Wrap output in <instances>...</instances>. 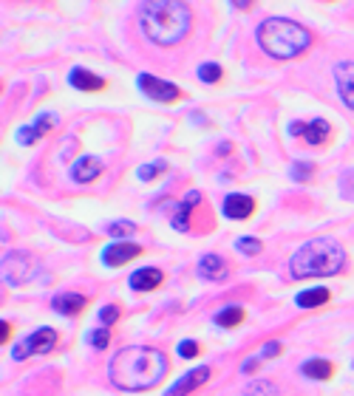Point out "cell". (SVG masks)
Instances as JSON below:
<instances>
[{
    "label": "cell",
    "instance_id": "cell-21",
    "mask_svg": "<svg viewBox=\"0 0 354 396\" xmlns=\"http://www.w3.org/2000/svg\"><path fill=\"white\" fill-rule=\"evenodd\" d=\"M304 374H306L309 380H332L335 365H332L329 360H306V363H304Z\"/></svg>",
    "mask_w": 354,
    "mask_h": 396
},
{
    "label": "cell",
    "instance_id": "cell-18",
    "mask_svg": "<svg viewBox=\"0 0 354 396\" xmlns=\"http://www.w3.org/2000/svg\"><path fill=\"white\" fill-rule=\"evenodd\" d=\"M196 204H201V196H199V193H190V196L179 204V209H176V215H173V229H179V232H187V229H190V215H193V207H196Z\"/></svg>",
    "mask_w": 354,
    "mask_h": 396
},
{
    "label": "cell",
    "instance_id": "cell-17",
    "mask_svg": "<svg viewBox=\"0 0 354 396\" xmlns=\"http://www.w3.org/2000/svg\"><path fill=\"white\" fill-rule=\"evenodd\" d=\"M68 82H71L77 91H102V88H105V79L96 77V74H91V71H85V68H74V71L68 74Z\"/></svg>",
    "mask_w": 354,
    "mask_h": 396
},
{
    "label": "cell",
    "instance_id": "cell-27",
    "mask_svg": "<svg viewBox=\"0 0 354 396\" xmlns=\"http://www.w3.org/2000/svg\"><path fill=\"white\" fill-rule=\"evenodd\" d=\"M247 396H278V394H275V385L272 383H253L247 388Z\"/></svg>",
    "mask_w": 354,
    "mask_h": 396
},
{
    "label": "cell",
    "instance_id": "cell-12",
    "mask_svg": "<svg viewBox=\"0 0 354 396\" xmlns=\"http://www.w3.org/2000/svg\"><path fill=\"white\" fill-rule=\"evenodd\" d=\"M162 280H165V275L159 269L145 266V269H139V272L131 275V289L133 292H153V289L162 286Z\"/></svg>",
    "mask_w": 354,
    "mask_h": 396
},
{
    "label": "cell",
    "instance_id": "cell-34",
    "mask_svg": "<svg viewBox=\"0 0 354 396\" xmlns=\"http://www.w3.org/2000/svg\"><path fill=\"white\" fill-rule=\"evenodd\" d=\"M255 365H258V360H247V363H244V371L250 374V371H255Z\"/></svg>",
    "mask_w": 354,
    "mask_h": 396
},
{
    "label": "cell",
    "instance_id": "cell-28",
    "mask_svg": "<svg viewBox=\"0 0 354 396\" xmlns=\"http://www.w3.org/2000/svg\"><path fill=\"white\" fill-rule=\"evenodd\" d=\"M91 346L94 348H108V343H111V331L108 329H96V331H91Z\"/></svg>",
    "mask_w": 354,
    "mask_h": 396
},
{
    "label": "cell",
    "instance_id": "cell-13",
    "mask_svg": "<svg viewBox=\"0 0 354 396\" xmlns=\"http://www.w3.org/2000/svg\"><path fill=\"white\" fill-rule=\"evenodd\" d=\"M253 209H255V201L250 196H244V193H233V196L224 198V215L227 218L241 221V218H250Z\"/></svg>",
    "mask_w": 354,
    "mask_h": 396
},
{
    "label": "cell",
    "instance_id": "cell-7",
    "mask_svg": "<svg viewBox=\"0 0 354 396\" xmlns=\"http://www.w3.org/2000/svg\"><path fill=\"white\" fill-rule=\"evenodd\" d=\"M289 133L306 139L309 145H323V142H329L332 128H329L326 119H312V122H292L289 125Z\"/></svg>",
    "mask_w": 354,
    "mask_h": 396
},
{
    "label": "cell",
    "instance_id": "cell-16",
    "mask_svg": "<svg viewBox=\"0 0 354 396\" xmlns=\"http://www.w3.org/2000/svg\"><path fill=\"white\" fill-rule=\"evenodd\" d=\"M51 306H54V312H60V314H79V312L88 306V297H85V295H77V292H68V295H57V297L51 300Z\"/></svg>",
    "mask_w": 354,
    "mask_h": 396
},
{
    "label": "cell",
    "instance_id": "cell-14",
    "mask_svg": "<svg viewBox=\"0 0 354 396\" xmlns=\"http://www.w3.org/2000/svg\"><path fill=\"white\" fill-rule=\"evenodd\" d=\"M136 255H142V249H139L136 243H114V246H108V249L102 252V260H105L108 266H122V263L133 260Z\"/></svg>",
    "mask_w": 354,
    "mask_h": 396
},
{
    "label": "cell",
    "instance_id": "cell-2",
    "mask_svg": "<svg viewBox=\"0 0 354 396\" xmlns=\"http://www.w3.org/2000/svg\"><path fill=\"white\" fill-rule=\"evenodd\" d=\"M142 31L156 45H176L187 37L193 14L179 0H159V3H142L139 11Z\"/></svg>",
    "mask_w": 354,
    "mask_h": 396
},
{
    "label": "cell",
    "instance_id": "cell-9",
    "mask_svg": "<svg viewBox=\"0 0 354 396\" xmlns=\"http://www.w3.org/2000/svg\"><path fill=\"white\" fill-rule=\"evenodd\" d=\"M210 380V368H193V371H187L182 380H176L173 385H170V391L165 396H187L193 394V391H199L204 383Z\"/></svg>",
    "mask_w": 354,
    "mask_h": 396
},
{
    "label": "cell",
    "instance_id": "cell-22",
    "mask_svg": "<svg viewBox=\"0 0 354 396\" xmlns=\"http://www.w3.org/2000/svg\"><path fill=\"white\" fill-rule=\"evenodd\" d=\"M216 323H219L221 329H236V326L244 323V309H241V306H227V309H221V312L216 314Z\"/></svg>",
    "mask_w": 354,
    "mask_h": 396
},
{
    "label": "cell",
    "instance_id": "cell-11",
    "mask_svg": "<svg viewBox=\"0 0 354 396\" xmlns=\"http://www.w3.org/2000/svg\"><path fill=\"white\" fill-rule=\"evenodd\" d=\"M51 128H54V114H40L34 125H28V128H20V131H17V139H20V145H34V142H37V139H43Z\"/></svg>",
    "mask_w": 354,
    "mask_h": 396
},
{
    "label": "cell",
    "instance_id": "cell-1",
    "mask_svg": "<svg viewBox=\"0 0 354 396\" xmlns=\"http://www.w3.org/2000/svg\"><path fill=\"white\" fill-rule=\"evenodd\" d=\"M167 354L150 346H131L125 351H119L111 365H108V377L119 391L136 394V391H150L156 388L165 377H167Z\"/></svg>",
    "mask_w": 354,
    "mask_h": 396
},
{
    "label": "cell",
    "instance_id": "cell-20",
    "mask_svg": "<svg viewBox=\"0 0 354 396\" xmlns=\"http://www.w3.org/2000/svg\"><path fill=\"white\" fill-rule=\"evenodd\" d=\"M329 297H332V292L321 286V289H306V292H301V295L295 297V303H298L301 309H315V306L329 303Z\"/></svg>",
    "mask_w": 354,
    "mask_h": 396
},
{
    "label": "cell",
    "instance_id": "cell-25",
    "mask_svg": "<svg viewBox=\"0 0 354 396\" xmlns=\"http://www.w3.org/2000/svg\"><path fill=\"white\" fill-rule=\"evenodd\" d=\"M133 232H136V224H131V221H114L108 226V235H114V238H125V235H133Z\"/></svg>",
    "mask_w": 354,
    "mask_h": 396
},
{
    "label": "cell",
    "instance_id": "cell-24",
    "mask_svg": "<svg viewBox=\"0 0 354 396\" xmlns=\"http://www.w3.org/2000/svg\"><path fill=\"white\" fill-rule=\"evenodd\" d=\"M236 249L244 252V255H261L264 243H261L258 238H238V241H236Z\"/></svg>",
    "mask_w": 354,
    "mask_h": 396
},
{
    "label": "cell",
    "instance_id": "cell-4",
    "mask_svg": "<svg viewBox=\"0 0 354 396\" xmlns=\"http://www.w3.org/2000/svg\"><path fill=\"white\" fill-rule=\"evenodd\" d=\"M258 45L275 60H292L312 45V34L289 17H270L258 26Z\"/></svg>",
    "mask_w": 354,
    "mask_h": 396
},
{
    "label": "cell",
    "instance_id": "cell-31",
    "mask_svg": "<svg viewBox=\"0 0 354 396\" xmlns=\"http://www.w3.org/2000/svg\"><path fill=\"white\" fill-rule=\"evenodd\" d=\"M179 354H182L184 360H193V357H199V343H196V340H184V343L179 346Z\"/></svg>",
    "mask_w": 354,
    "mask_h": 396
},
{
    "label": "cell",
    "instance_id": "cell-23",
    "mask_svg": "<svg viewBox=\"0 0 354 396\" xmlns=\"http://www.w3.org/2000/svg\"><path fill=\"white\" fill-rule=\"evenodd\" d=\"M221 65L219 62H204V65H199V79L201 82H219L221 79Z\"/></svg>",
    "mask_w": 354,
    "mask_h": 396
},
{
    "label": "cell",
    "instance_id": "cell-5",
    "mask_svg": "<svg viewBox=\"0 0 354 396\" xmlns=\"http://www.w3.org/2000/svg\"><path fill=\"white\" fill-rule=\"evenodd\" d=\"M54 346H57V331L54 329H37L26 340H20V346H14L11 357L20 363V360H28L34 354H48Z\"/></svg>",
    "mask_w": 354,
    "mask_h": 396
},
{
    "label": "cell",
    "instance_id": "cell-15",
    "mask_svg": "<svg viewBox=\"0 0 354 396\" xmlns=\"http://www.w3.org/2000/svg\"><path fill=\"white\" fill-rule=\"evenodd\" d=\"M99 173H102V162H99L96 156H82V159L71 167V176H74V182H79V185L94 182Z\"/></svg>",
    "mask_w": 354,
    "mask_h": 396
},
{
    "label": "cell",
    "instance_id": "cell-19",
    "mask_svg": "<svg viewBox=\"0 0 354 396\" xmlns=\"http://www.w3.org/2000/svg\"><path fill=\"white\" fill-rule=\"evenodd\" d=\"M224 272H227V263H224L221 255H204L199 260V275L207 277V280H221Z\"/></svg>",
    "mask_w": 354,
    "mask_h": 396
},
{
    "label": "cell",
    "instance_id": "cell-32",
    "mask_svg": "<svg viewBox=\"0 0 354 396\" xmlns=\"http://www.w3.org/2000/svg\"><path fill=\"white\" fill-rule=\"evenodd\" d=\"M278 354H281V343H267L264 357H278Z\"/></svg>",
    "mask_w": 354,
    "mask_h": 396
},
{
    "label": "cell",
    "instance_id": "cell-33",
    "mask_svg": "<svg viewBox=\"0 0 354 396\" xmlns=\"http://www.w3.org/2000/svg\"><path fill=\"white\" fill-rule=\"evenodd\" d=\"M9 337H11V323H3V329H0V343H9Z\"/></svg>",
    "mask_w": 354,
    "mask_h": 396
},
{
    "label": "cell",
    "instance_id": "cell-6",
    "mask_svg": "<svg viewBox=\"0 0 354 396\" xmlns=\"http://www.w3.org/2000/svg\"><path fill=\"white\" fill-rule=\"evenodd\" d=\"M139 88H142L145 97H150L156 102H176L182 97V91L173 82H165V79H159L153 74H142L139 77Z\"/></svg>",
    "mask_w": 354,
    "mask_h": 396
},
{
    "label": "cell",
    "instance_id": "cell-26",
    "mask_svg": "<svg viewBox=\"0 0 354 396\" xmlns=\"http://www.w3.org/2000/svg\"><path fill=\"white\" fill-rule=\"evenodd\" d=\"M165 162H150V165H145V167H139V179L142 182H150V179H156L159 173H165Z\"/></svg>",
    "mask_w": 354,
    "mask_h": 396
},
{
    "label": "cell",
    "instance_id": "cell-8",
    "mask_svg": "<svg viewBox=\"0 0 354 396\" xmlns=\"http://www.w3.org/2000/svg\"><path fill=\"white\" fill-rule=\"evenodd\" d=\"M28 269H31L28 266V255H23V252H9L3 258V263H0V272H3V277H6L9 286L23 283L28 277Z\"/></svg>",
    "mask_w": 354,
    "mask_h": 396
},
{
    "label": "cell",
    "instance_id": "cell-3",
    "mask_svg": "<svg viewBox=\"0 0 354 396\" xmlns=\"http://www.w3.org/2000/svg\"><path fill=\"white\" fill-rule=\"evenodd\" d=\"M346 266V252L332 238H312L306 241L289 260V272L295 280L304 277H329Z\"/></svg>",
    "mask_w": 354,
    "mask_h": 396
},
{
    "label": "cell",
    "instance_id": "cell-30",
    "mask_svg": "<svg viewBox=\"0 0 354 396\" xmlns=\"http://www.w3.org/2000/svg\"><path fill=\"white\" fill-rule=\"evenodd\" d=\"M116 320H119V309H116V306H105V309L99 312V323H102L105 329H108L111 323H116Z\"/></svg>",
    "mask_w": 354,
    "mask_h": 396
},
{
    "label": "cell",
    "instance_id": "cell-10",
    "mask_svg": "<svg viewBox=\"0 0 354 396\" xmlns=\"http://www.w3.org/2000/svg\"><path fill=\"white\" fill-rule=\"evenodd\" d=\"M335 85L341 99L354 111V62H341L335 65Z\"/></svg>",
    "mask_w": 354,
    "mask_h": 396
},
{
    "label": "cell",
    "instance_id": "cell-29",
    "mask_svg": "<svg viewBox=\"0 0 354 396\" xmlns=\"http://www.w3.org/2000/svg\"><path fill=\"white\" fill-rule=\"evenodd\" d=\"M309 176H312V165H309V162H298V165L292 167V179H295V182H306Z\"/></svg>",
    "mask_w": 354,
    "mask_h": 396
}]
</instances>
